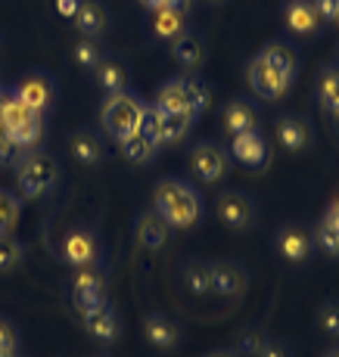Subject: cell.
<instances>
[{
  "instance_id": "obj_1",
  "label": "cell",
  "mask_w": 339,
  "mask_h": 357,
  "mask_svg": "<svg viewBox=\"0 0 339 357\" xmlns=\"http://www.w3.org/2000/svg\"><path fill=\"white\" fill-rule=\"evenodd\" d=\"M153 202H156V215L162 218L168 227H193L203 215V199L199 193L190 187V183L178 181V177H165L159 181L156 193H153Z\"/></svg>"
},
{
  "instance_id": "obj_2",
  "label": "cell",
  "mask_w": 339,
  "mask_h": 357,
  "mask_svg": "<svg viewBox=\"0 0 339 357\" xmlns=\"http://www.w3.org/2000/svg\"><path fill=\"white\" fill-rule=\"evenodd\" d=\"M143 115H147V102L137 97L134 91L106 93V100H103V106H100L103 128H106V134L119 143L131 134H140Z\"/></svg>"
},
{
  "instance_id": "obj_3",
  "label": "cell",
  "mask_w": 339,
  "mask_h": 357,
  "mask_svg": "<svg viewBox=\"0 0 339 357\" xmlns=\"http://www.w3.org/2000/svg\"><path fill=\"white\" fill-rule=\"evenodd\" d=\"M59 171L62 168H59L57 155L34 149V153H25L22 159L16 162V183L25 199H41L57 187Z\"/></svg>"
},
{
  "instance_id": "obj_4",
  "label": "cell",
  "mask_w": 339,
  "mask_h": 357,
  "mask_svg": "<svg viewBox=\"0 0 339 357\" xmlns=\"http://www.w3.org/2000/svg\"><path fill=\"white\" fill-rule=\"evenodd\" d=\"M156 106L165 109V112H178V115H187V119H196V115L209 106V91H205V84L196 78H171L159 87Z\"/></svg>"
},
{
  "instance_id": "obj_5",
  "label": "cell",
  "mask_w": 339,
  "mask_h": 357,
  "mask_svg": "<svg viewBox=\"0 0 339 357\" xmlns=\"http://www.w3.org/2000/svg\"><path fill=\"white\" fill-rule=\"evenodd\" d=\"M190 125H193V119H187V115L165 112V109H159V106H147L140 134H147L156 149H162V146H171V143L184 140Z\"/></svg>"
},
{
  "instance_id": "obj_6",
  "label": "cell",
  "mask_w": 339,
  "mask_h": 357,
  "mask_svg": "<svg viewBox=\"0 0 339 357\" xmlns=\"http://www.w3.org/2000/svg\"><path fill=\"white\" fill-rule=\"evenodd\" d=\"M10 91L16 93V97L31 109V112H38V115H47V112H50V106L57 102V81H53L47 72H41V68L25 72L22 78L10 87Z\"/></svg>"
},
{
  "instance_id": "obj_7",
  "label": "cell",
  "mask_w": 339,
  "mask_h": 357,
  "mask_svg": "<svg viewBox=\"0 0 339 357\" xmlns=\"http://www.w3.org/2000/svg\"><path fill=\"white\" fill-rule=\"evenodd\" d=\"M106 289H109V271L103 267V261L87 267H78L72 280V295L78 311H87V307H96L106 301Z\"/></svg>"
},
{
  "instance_id": "obj_8",
  "label": "cell",
  "mask_w": 339,
  "mask_h": 357,
  "mask_svg": "<svg viewBox=\"0 0 339 357\" xmlns=\"http://www.w3.org/2000/svg\"><path fill=\"white\" fill-rule=\"evenodd\" d=\"M100 255H103V245L94 227H72L66 233V239H62V258L72 267L96 264Z\"/></svg>"
},
{
  "instance_id": "obj_9",
  "label": "cell",
  "mask_w": 339,
  "mask_h": 357,
  "mask_svg": "<svg viewBox=\"0 0 339 357\" xmlns=\"http://www.w3.org/2000/svg\"><path fill=\"white\" fill-rule=\"evenodd\" d=\"M215 215L231 230H249L255 224V202L240 190H227L215 199Z\"/></svg>"
},
{
  "instance_id": "obj_10",
  "label": "cell",
  "mask_w": 339,
  "mask_h": 357,
  "mask_svg": "<svg viewBox=\"0 0 339 357\" xmlns=\"http://www.w3.org/2000/svg\"><path fill=\"white\" fill-rule=\"evenodd\" d=\"M190 168L199 181L218 183L227 174V149L218 143H196L190 149Z\"/></svg>"
},
{
  "instance_id": "obj_11",
  "label": "cell",
  "mask_w": 339,
  "mask_h": 357,
  "mask_svg": "<svg viewBox=\"0 0 339 357\" xmlns=\"http://www.w3.org/2000/svg\"><path fill=\"white\" fill-rule=\"evenodd\" d=\"M246 78H249V87H252L255 93H259L261 100H280L283 93L289 91V84L293 81L289 78H283L280 72H274L271 66H265L259 56L249 63V68H246Z\"/></svg>"
},
{
  "instance_id": "obj_12",
  "label": "cell",
  "mask_w": 339,
  "mask_h": 357,
  "mask_svg": "<svg viewBox=\"0 0 339 357\" xmlns=\"http://www.w3.org/2000/svg\"><path fill=\"white\" fill-rule=\"evenodd\" d=\"M274 249H277L280 258L299 264V261H308L311 258L315 239H311V233L305 227H299V224H287V227H280L277 236H274Z\"/></svg>"
},
{
  "instance_id": "obj_13",
  "label": "cell",
  "mask_w": 339,
  "mask_h": 357,
  "mask_svg": "<svg viewBox=\"0 0 339 357\" xmlns=\"http://www.w3.org/2000/svg\"><path fill=\"white\" fill-rule=\"evenodd\" d=\"M81 320H85V329L94 335L96 342H106V345L119 342V335H122V320H119V314L109 307V301H103V305L81 311Z\"/></svg>"
},
{
  "instance_id": "obj_14",
  "label": "cell",
  "mask_w": 339,
  "mask_h": 357,
  "mask_svg": "<svg viewBox=\"0 0 339 357\" xmlns=\"http://www.w3.org/2000/svg\"><path fill=\"white\" fill-rule=\"evenodd\" d=\"M283 25L299 38H315L324 29V19L311 6V0H287L283 3Z\"/></svg>"
},
{
  "instance_id": "obj_15",
  "label": "cell",
  "mask_w": 339,
  "mask_h": 357,
  "mask_svg": "<svg viewBox=\"0 0 339 357\" xmlns=\"http://www.w3.org/2000/svg\"><path fill=\"white\" fill-rule=\"evenodd\" d=\"M233 159H237L243 168L249 171H265L268 159H271V149H268V140L259 134V130H249V134L233 137Z\"/></svg>"
},
{
  "instance_id": "obj_16",
  "label": "cell",
  "mask_w": 339,
  "mask_h": 357,
  "mask_svg": "<svg viewBox=\"0 0 339 357\" xmlns=\"http://www.w3.org/2000/svg\"><path fill=\"white\" fill-rule=\"evenodd\" d=\"M209 273H212V292L221 295V298H237V295H243L249 283L246 271L237 261H212Z\"/></svg>"
},
{
  "instance_id": "obj_17",
  "label": "cell",
  "mask_w": 339,
  "mask_h": 357,
  "mask_svg": "<svg viewBox=\"0 0 339 357\" xmlns=\"http://www.w3.org/2000/svg\"><path fill=\"white\" fill-rule=\"evenodd\" d=\"M113 16H109V6L103 0H81L78 13H75V25L85 38H100L103 31L109 29Z\"/></svg>"
},
{
  "instance_id": "obj_18",
  "label": "cell",
  "mask_w": 339,
  "mask_h": 357,
  "mask_svg": "<svg viewBox=\"0 0 339 357\" xmlns=\"http://www.w3.org/2000/svg\"><path fill=\"white\" fill-rule=\"evenodd\" d=\"M277 140L289 153H302V149L311 146V125L302 115H280L277 119Z\"/></svg>"
},
{
  "instance_id": "obj_19",
  "label": "cell",
  "mask_w": 339,
  "mask_h": 357,
  "mask_svg": "<svg viewBox=\"0 0 339 357\" xmlns=\"http://www.w3.org/2000/svg\"><path fill=\"white\" fill-rule=\"evenodd\" d=\"M259 59L265 66H271L274 72H280L283 78L296 81V72H299V53H296L289 44H283V40H271V44L261 47Z\"/></svg>"
},
{
  "instance_id": "obj_20",
  "label": "cell",
  "mask_w": 339,
  "mask_h": 357,
  "mask_svg": "<svg viewBox=\"0 0 339 357\" xmlns=\"http://www.w3.org/2000/svg\"><path fill=\"white\" fill-rule=\"evenodd\" d=\"M143 333H147V339L153 342L156 348H175L178 342H181V326H178V320L168 317V314H162V311L147 314Z\"/></svg>"
},
{
  "instance_id": "obj_21",
  "label": "cell",
  "mask_w": 339,
  "mask_h": 357,
  "mask_svg": "<svg viewBox=\"0 0 339 357\" xmlns=\"http://www.w3.org/2000/svg\"><path fill=\"white\" fill-rule=\"evenodd\" d=\"M224 128L227 134L240 137V134H249V130H259V109L252 106L249 100H231L224 106Z\"/></svg>"
},
{
  "instance_id": "obj_22",
  "label": "cell",
  "mask_w": 339,
  "mask_h": 357,
  "mask_svg": "<svg viewBox=\"0 0 339 357\" xmlns=\"http://www.w3.org/2000/svg\"><path fill=\"white\" fill-rule=\"evenodd\" d=\"M68 153L81 165H96L103 155V137L94 128H78L72 134V140H68Z\"/></svg>"
},
{
  "instance_id": "obj_23",
  "label": "cell",
  "mask_w": 339,
  "mask_h": 357,
  "mask_svg": "<svg viewBox=\"0 0 339 357\" xmlns=\"http://www.w3.org/2000/svg\"><path fill=\"white\" fill-rule=\"evenodd\" d=\"M168 230L171 227L156 215V211H143V215H137V243H140L143 249H150V252L162 249V245L168 243Z\"/></svg>"
},
{
  "instance_id": "obj_24",
  "label": "cell",
  "mask_w": 339,
  "mask_h": 357,
  "mask_svg": "<svg viewBox=\"0 0 339 357\" xmlns=\"http://www.w3.org/2000/svg\"><path fill=\"white\" fill-rule=\"evenodd\" d=\"M317 102L327 115L339 119V66H327L317 75Z\"/></svg>"
},
{
  "instance_id": "obj_25",
  "label": "cell",
  "mask_w": 339,
  "mask_h": 357,
  "mask_svg": "<svg viewBox=\"0 0 339 357\" xmlns=\"http://www.w3.org/2000/svg\"><path fill=\"white\" fill-rule=\"evenodd\" d=\"M96 72V81H100V87L106 93H119V91H128V81H131V72L128 66L122 63V59H113L106 56L100 66L94 68Z\"/></svg>"
},
{
  "instance_id": "obj_26",
  "label": "cell",
  "mask_w": 339,
  "mask_h": 357,
  "mask_svg": "<svg viewBox=\"0 0 339 357\" xmlns=\"http://www.w3.org/2000/svg\"><path fill=\"white\" fill-rule=\"evenodd\" d=\"M171 56H175L184 68H196L205 59V40L199 38V34L187 31L178 40H171Z\"/></svg>"
},
{
  "instance_id": "obj_27",
  "label": "cell",
  "mask_w": 339,
  "mask_h": 357,
  "mask_svg": "<svg viewBox=\"0 0 339 357\" xmlns=\"http://www.w3.org/2000/svg\"><path fill=\"white\" fill-rule=\"evenodd\" d=\"M10 137H13V143L19 146V153H34V149L41 146V140H44V115H29V119L22 121L19 128H13L10 130Z\"/></svg>"
},
{
  "instance_id": "obj_28",
  "label": "cell",
  "mask_w": 339,
  "mask_h": 357,
  "mask_svg": "<svg viewBox=\"0 0 339 357\" xmlns=\"http://www.w3.org/2000/svg\"><path fill=\"white\" fill-rule=\"evenodd\" d=\"M153 31L165 40H178L181 34H187V13L175 10H153Z\"/></svg>"
},
{
  "instance_id": "obj_29",
  "label": "cell",
  "mask_w": 339,
  "mask_h": 357,
  "mask_svg": "<svg viewBox=\"0 0 339 357\" xmlns=\"http://www.w3.org/2000/svg\"><path fill=\"white\" fill-rule=\"evenodd\" d=\"M119 146H122V155H124V159H128L131 165H147V162L156 155V146H153V140H150L147 134H131V137H124Z\"/></svg>"
},
{
  "instance_id": "obj_30",
  "label": "cell",
  "mask_w": 339,
  "mask_h": 357,
  "mask_svg": "<svg viewBox=\"0 0 339 357\" xmlns=\"http://www.w3.org/2000/svg\"><path fill=\"white\" fill-rule=\"evenodd\" d=\"M181 277H184V283L190 292H196V295L212 292V273H209V264H205V261H187Z\"/></svg>"
},
{
  "instance_id": "obj_31",
  "label": "cell",
  "mask_w": 339,
  "mask_h": 357,
  "mask_svg": "<svg viewBox=\"0 0 339 357\" xmlns=\"http://www.w3.org/2000/svg\"><path fill=\"white\" fill-rule=\"evenodd\" d=\"M75 63L85 66V68H96L106 59V50H103L100 38H78L75 40Z\"/></svg>"
},
{
  "instance_id": "obj_32",
  "label": "cell",
  "mask_w": 339,
  "mask_h": 357,
  "mask_svg": "<svg viewBox=\"0 0 339 357\" xmlns=\"http://www.w3.org/2000/svg\"><path fill=\"white\" fill-rule=\"evenodd\" d=\"M265 342H268V333L261 326H246L243 333H240V339H237V351L240 357H259L261 354V348H265Z\"/></svg>"
},
{
  "instance_id": "obj_33",
  "label": "cell",
  "mask_w": 339,
  "mask_h": 357,
  "mask_svg": "<svg viewBox=\"0 0 339 357\" xmlns=\"http://www.w3.org/2000/svg\"><path fill=\"white\" fill-rule=\"evenodd\" d=\"M22 258H25L22 243H19L16 236H10V233H0V271H13V267H19Z\"/></svg>"
},
{
  "instance_id": "obj_34",
  "label": "cell",
  "mask_w": 339,
  "mask_h": 357,
  "mask_svg": "<svg viewBox=\"0 0 339 357\" xmlns=\"http://www.w3.org/2000/svg\"><path fill=\"white\" fill-rule=\"evenodd\" d=\"M19 211H22L19 199L13 193H6V190H0V233H10L13 227H16Z\"/></svg>"
},
{
  "instance_id": "obj_35",
  "label": "cell",
  "mask_w": 339,
  "mask_h": 357,
  "mask_svg": "<svg viewBox=\"0 0 339 357\" xmlns=\"http://www.w3.org/2000/svg\"><path fill=\"white\" fill-rule=\"evenodd\" d=\"M317 326L327 335H339V301H327L317 311Z\"/></svg>"
},
{
  "instance_id": "obj_36",
  "label": "cell",
  "mask_w": 339,
  "mask_h": 357,
  "mask_svg": "<svg viewBox=\"0 0 339 357\" xmlns=\"http://www.w3.org/2000/svg\"><path fill=\"white\" fill-rule=\"evenodd\" d=\"M315 239H317V245H321V249L327 252L330 258H339V233L333 227H327V224H317Z\"/></svg>"
},
{
  "instance_id": "obj_37",
  "label": "cell",
  "mask_w": 339,
  "mask_h": 357,
  "mask_svg": "<svg viewBox=\"0 0 339 357\" xmlns=\"http://www.w3.org/2000/svg\"><path fill=\"white\" fill-rule=\"evenodd\" d=\"M19 345V329L13 320L0 317V351H16Z\"/></svg>"
},
{
  "instance_id": "obj_38",
  "label": "cell",
  "mask_w": 339,
  "mask_h": 357,
  "mask_svg": "<svg viewBox=\"0 0 339 357\" xmlns=\"http://www.w3.org/2000/svg\"><path fill=\"white\" fill-rule=\"evenodd\" d=\"M19 159H22V153H19V146L13 143L10 130L0 128V162H3V165H16Z\"/></svg>"
},
{
  "instance_id": "obj_39",
  "label": "cell",
  "mask_w": 339,
  "mask_h": 357,
  "mask_svg": "<svg viewBox=\"0 0 339 357\" xmlns=\"http://www.w3.org/2000/svg\"><path fill=\"white\" fill-rule=\"evenodd\" d=\"M259 357H293V348H289L283 339H268Z\"/></svg>"
},
{
  "instance_id": "obj_40",
  "label": "cell",
  "mask_w": 339,
  "mask_h": 357,
  "mask_svg": "<svg viewBox=\"0 0 339 357\" xmlns=\"http://www.w3.org/2000/svg\"><path fill=\"white\" fill-rule=\"evenodd\" d=\"M311 6L317 10V16L324 22H336V13H339V0H311Z\"/></svg>"
},
{
  "instance_id": "obj_41",
  "label": "cell",
  "mask_w": 339,
  "mask_h": 357,
  "mask_svg": "<svg viewBox=\"0 0 339 357\" xmlns=\"http://www.w3.org/2000/svg\"><path fill=\"white\" fill-rule=\"evenodd\" d=\"M78 3L81 0H57V13L62 19H75V13H78Z\"/></svg>"
},
{
  "instance_id": "obj_42",
  "label": "cell",
  "mask_w": 339,
  "mask_h": 357,
  "mask_svg": "<svg viewBox=\"0 0 339 357\" xmlns=\"http://www.w3.org/2000/svg\"><path fill=\"white\" fill-rule=\"evenodd\" d=\"M321 224H327V227H333L339 233V208H327V215L321 218Z\"/></svg>"
},
{
  "instance_id": "obj_43",
  "label": "cell",
  "mask_w": 339,
  "mask_h": 357,
  "mask_svg": "<svg viewBox=\"0 0 339 357\" xmlns=\"http://www.w3.org/2000/svg\"><path fill=\"white\" fill-rule=\"evenodd\" d=\"M190 3H193V0H165V10H175V13H187V10H190Z\"/></svg>"
},
{
  "instance_id": "obj_44",
  "label": "cell",
  "mask_w": 339,
  "mask_h": 357,
  "mask_svg": "<svg viewBox=\"0 0 339 357\" xmlns=\"http://www.w3.org/2000/svg\"><path fill=\"white\" fill-rule=\"evenodd\" d=\"M140 3L147 6V10H162V3H165V0H140Z\"/></svg>"
},
{
  "instance_id": "obj_45",
  "label": "cell",
  "mask_w": 339,
  "mask_h": 357,
  "mask_svg": "<svg viewBox=\"0 0 339 357\" xmlns=\"http://www.w3.org/2000/svg\"><path fill=\"white\" fill-rule=\"evenodd\" d=\"M209 357H240L237 351H231V348H221V351H212Z\"/></svg>"
},
{
  "instance_id": "obj_46",
  "label": "cell",
  "mask_w": 339,
  "mask_h": 357,
  "mask_svg": "<svg viewBox=\"0 0 339 357\" xmlns=\"http://www.w3.org/2000/svg\"><path fill=\"white\" fill-rule=\"evenodd\" d=\"M324 357H339V348H330V351L324 354Z\"/></svg>"
},
{
  "instance_id": "obj_47",
  "label": "cell",
  "mask_w": 339,
  "mask_h": 357,
  "mask_svg": "<svg viewBox=\"0 0 339 357\" xmlns=\"http://www.w3.org/2000/svg\"><path fill=\"white\" fill-rule=\"evenodd\" d=\"M0 357H16V351H0Z\"/></svg>"
},
{
  "instance_id": "obj_48",
  "label": "cell",
  "mask_w": 339,
  "mask_h": 357,
  "mask_svg": "<svg viewBox=\"0 0 339 357\" xmlns=\"http://www.w3.org/2000/svg\"><path fill=\"white\" fill-rule=\"evenodd\" d=\"M330 208H339V196H336V202H333V205H330Z\"/></svg>"
},
{
  "instance_id": "obj_49",
  "label": "cell",
  "mask_w": 339,
  "mask_h": 357,
  "mask_svg": "<svg viewBox=\"0 0 339 357\" xmlns=\"http://www.w3.org/2000/svg\"><path fill=\"white\" fill-rule=\"evenodd\" d=\"M0 93H3V81H0Z\"/></svg>"
},
{
  "instance_id": "obj_50",
  "label": "cell",
  "mask_w": 339,
  "mask_h": 357,
  "mask_svg": "<svg viewBox=\"0 0 339 357\" xmlns=\"http://www.w3.org/2000/svg\"><path fill=\"white\" fill-rule=\"evenodd\" d=\"M336 25H339V13H336Z\"/></svg>"
},
{
  "instance_id": "obj_51",
  "label": "cell",
  "mask_w": 339,
  "mask_h": 357,
  "mask_svg": "<svg viewBox=\"0 0 339 357\" xmlns=\"http://www.w3.org/2000/svg\"><path fill=\"white\" fill-rule=\"evenodd\" d=\"M94 357H106V354H94Z\"/></svg>"
},
{
  "instance_id": "obj_52",
  "label": "cell",
  "mask_w": 339,
  "mask_h": 357,
  "mask_svg": "<svg viewBox=\"0 0 339 357\" xmlns=\"http://www.w3.org/2000/svg\"><path fill=\"white\" fill-rule=\"evenodd\" d=\"M336 59H339V50H336Z\"/></svg>"
}]
</instances>
